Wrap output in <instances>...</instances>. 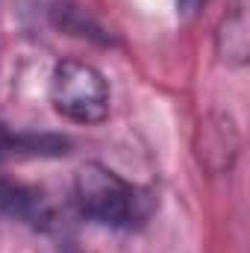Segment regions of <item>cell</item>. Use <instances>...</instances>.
Masks as SVG:
<instances>
[{
    "instance_id": "1",
    "label": "cell",
    "mask_w": 250,
    "mask_h": 253,
    "mask_svg": "<svg viewBox=\"0 0 250 253\" xmlns=\"http://www.w3.org/2000/svg\"><path fill=\"white\" fill-rule=\"evenodd\" d=\"M74 197L85 218L109 230H132L147 218V197L100 162H85L77 168Z\"/></svg>"
},
{
    "instance_id": "2",
    "label": "cell",
    "mask_w": 250,
    "mask_h": 253,
    "mask_svg": "<svg viewBox=\"0 0 250 253\" xmlns=\"http://www.w3.org/2000/svg\"><path fill=\"white\" fill-rule=\"evenodd\" d=\"M50 100L74 124H100L109 115V83L94 65L62 59L50 77Z\"/></svg>"
},
{
    "instance_id": "3",
    "label": "cell",
    "mask_w": 250,
    "mask_h": 253,
    "mask_svg": "<svg viewBox=\"0 0 250 253\" xmlns=\"http://www.w3.org/2000/svg\"><path fill=\"white\" fill-rule=\"evenodd\" d=\"M0 212H6L12 218H21V221H33V224L47 221V206H44L39 191L12 186V183H3V180H0Z\"/></svg>"
},
{
    "instance_id": "4",
    "label": "cell",
    "mask_w": 250,
    "mask_h": 253,
    "mask_svg": "<svg viewBox=\"0 0 250 253\" xmlns=\"http://www.w3.org/2000/svg\"><path fill=\"white\" fill-rule=\"evenodd\" d=\"M221 33H230V42L221 44V53L224 59L230 62H245L248 56V33H245V18L242 15H233L221 24Z\"/></svg>"
},
{
    "instance_id": "5",
    "label": "cell",
    "mask_w": 250,
    "mask_h": 253,
    "mask_svg": "<svg viewBox=\"0 0 250 253\" xmlns=\"http://www.w3.org/2000/svg\"><path fill=\"white\" fill-rule=\"evenodd\" d=\"M203 3H206V0H177V9H180L183 15H194Z\"/></svg>"
}]
</instances>
